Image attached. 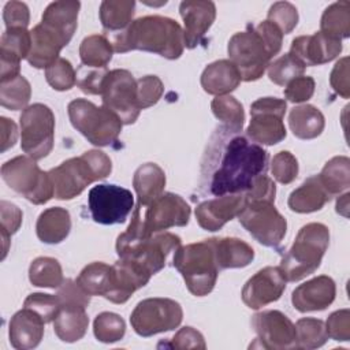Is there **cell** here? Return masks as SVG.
Listing matches in <instances>:
<instances>
[{"label": "cell", "instance_id": "obj_44", "mask_svg": "<svg viewBox=\"0 0 350 350\" xmlns=\"http://www.w3.org/2000/svg\"><path fill=\"white\" fill-rule=\"evenodd\" d=\"M305 68L306 67L291 53H284L283 56L278 57L275 62L269 63L267 71H268V78L273 83L279 86H286L290 81L304 75Z\"/></svg>", "mask_w": 350, "mask_h": 350}, {"label": "cell", "instance_id": "obj_47", "mask_svg": "<svg viewBox=\"0 0 350 350\" xmlns=\"http://www.w3.org/2000/svg\"><path fill=\"white\" fill-rule=\"evenodd\" d=\"M267 21L273 23L284 36L295 29L298 23V11L295 5L288 1H278L271 5Z\"/></svg>", "mask_w": 350, "mask_h": 350}, {"label": "cell", "instance_id": "obj_46", "mask_svg": "<svg viewBox=\"0 0 350 350\" xmlns=\"http://www.w3.org/2000/svg\"><path fill=\"white\" fill-rule=\"evenodd\" d=\"M22 211L8 201L0 202V221H1V241H3V256L1 258H5V254L8 252V242L11 235H14L21 224H22Z\"/></svg>", "mask_w": 350, "mask_h": 350}, {"label": "cell", "instance_id": "obj_56", "mask_svg": "<svg viewBox=\"0 0 350 350\" xmlns=\"http://www.w3.org/2000/svg\"><path fill=\"white\" fill-rule=\"evenodd\" d=\"M331 88L343 98L350 96V83H349V57H342L334 66L329 75Z\"/></svg>", "mask_w": 350, "mask_h": 350}, {"label": "cell", "instance_id": "obj_39", "mask_svg": "<svg viewBox=\"0 0 350 350\" xmlns=\"http://www.w3.org/2000/svg\"><path fill=\"white\" fill-rule=\"evenodd\" d=\"M211 108L213 115L223 123L221 126L234 134H239L242 131L245 123V112L242 104L232 96H216Z\"/></svg>", "mask_w": 350, "mask_h": 350}, {"label": "cell", "instance_id": "obj_33", "mask_svg": "<svg viewBox=\"0 0 350 350\" xmlns=\"http://www.w3.org/2000/svg\"><path fill=\"white\" fill-rule=\"evenodd\" d=\"M135 11L133 0H104L100 4V22L105 37L123 33L131 23Z\"/></svg>", "mask_w": 350, "mask_h": 350}, {"label": "cell", "instance_id": "obj_24", "mask_svg": "<svg viewBox=\"0 0 350 350\" xmlns=\"http://www.w3.org/2000/svg\"><path fill=\"white\" fill-rule=\"evenodd\" d=\"M45 324L46 323L36 312L23 306L10 320L8 336L11 346L18 350L37 347L44 338Z\"/></svg>", "mask_w": 350, "mask_h": 350}, {"label": "cell", "instance_id": "obj_51", "mask_svg": "<svg viewBox=\"0 0 350 350\" xmlns=\"http://www.w3.org/2000/svg\"><path fill=\"white\" fill-rule=\"evenodd\" d=\"M108 72L107 68H94L81 64L77 70V85L86 94H101Z\"/></svg>", "mask_w": 350, "mask_h": 350}, {"label": "cell", "instance_id": "obj_45", "mask_svg": "<svg viewBox=\"0 0 350 350\" xmlns=\"http://www.w3.org/2000/svg\"><path fill=\"white\" fill-rule=\"evenodd\" d=\"M45 79L52 89L64 92L70 90L77 83V72L67 59L59 57L55 63L45 68Z\"/></svg>", "mask_w": 350, "mask_h": 350}, {"label": "cell", "instance_id": "obj_3", "mask_svg": "<svg viewBox=\"0 0 350 350\" xmlns=\"http://www.w3.org/2000/svg\"><path fill=\"white\" fill-rule=\"evenodd\" d=\"M180 242V238L172 232L145 235L139 208H134L127 230L118 237L116 253L119 258L133 260L154 275L164 268L168 254L176 250Z\"/></svg>", "mask_w": 350, "mask_h": 350}, {"label": "cell", "instance_id": "obj_31", "mask_svg": "<svg viewBox=\"0 0 350 350\" xmlns=\"http://www.w3.org/2000/svg\"><path fill=\"white\" fill-rule=\"evenodd\" d=\"M71 230L70 212L62 206H52L40 213L36 232L41 242L55 245L64 241Z\"/></svg>", "mask_w": 350, "mask_h": 350}, {"label": "cell", "instance_id": "obj_2", "mask_svg": "<svg viewBox=\"0 0 350 350\" xmlns=\"http://www.w3.org/2000/svg\"><path fill=\"white\" fill-rule=\"evenodd\" d=\"M115 52L145 51L165 59L180 57L185 49V36L180 25L167 16L148 15L133 21L120 34L107 37Z\"/></svg>", "mask_w": 350, "mask_h": 350}, {"label": "cell", "instance_id": "obj_54", "mask_svg": "<svg viewBox=\"0 0 350 350\" xmlns=\"http://www.w3.org/2000/svg\"><path fill=\"white\" fill-rule=\"evenodd\" d=\"M276 196V186L275 182L264 175H260L254 179L252 187L245 191L246 201H271L275 202Z\"/></svg>", "mask_w": 350, "mask_h": 350}, {"label": "cell", "instance_id": "obj_1", "mask_svg": "<svg viewBox=\"0 0 350 350\" xmlns=\"http://www.w3.org/2000/svg\"><path fill=\"white\" fill-rule=\"evenodd\" d=\"M267 170L268 152L262 146L220 126L204 156L201 186L216 197L245 193Z\"/></svg>", "mask_w": 350, "mask_h": 350}, {"label": "cell", "instance_id": "obj_35", "mask_svg": "<svg viewBox=\"0 0 350 350\" xmlns=\"http://www.w3.org/2000/svg\"><path fill=\"white\" fill-rule=\"evenodd\" d=\"M75 282L90 297L101 295L107 299L113 284V267L101 261L90 262L79 272Z\"/></svg>", "mask_w": 350, "mask_h": 350}, {"label": "cell", "instance_id": "obj_59", "mask_svg": "<svg viewBox=\"0 0 350 350\" xmlns=\"http://www.w3.org/2000/svg\"><path fill=\"white\" fill-rule=\"evenodd\" d=\"M0 126H1V152H5L7 149L12 148L16 142L18 127L11 119L4 116L0 118Z\"/></svg>", "mask_w": 350, "mask_h": 350}, {"label": "cell", "instance_id": "obj_29", "mask_svg": "<svg viewBox=\"0 0 350 350\" xmlns=\"http://www.w3.org/2000/svg\"><path fill=\"white\" fill-rule=\"evenodd\" d=\"M215 250V257L219 269L243 268L254 258L253 247L239 238L223 237L209 238Z\"/></svg>", "mask_w": 350, "mask_h": 350}, {"label": "cell", "instance_id": "obj_57", "mask_svg": "<svg viewBox=\"0 0 350 350\" xmlns=\"http://www.w3.org/2000/svg\"><path fill=\"white\" fill-rule=\"evenodd\" d=\"M171 347L174 349H201L204 350L206 347L205 339L202 334L193 327H183L180 328L175 336L171 339Z\"/></svg>", "mask_w": 350, "mask_h": 350}, {"label": "cell", "instance_id": "obj_58", "mask_svg": "<svg viewBox=\"0 0 350 350\" xmlns=\"http://www.w3.org/2000/svg\"><path fill=\"white\" fill-rule=\"evenodd\" d=\"M257 33L261 36V38L264 40L265 45L268 46L269 52L272 56L278 55L282 49V42H283V33L269 21H264L261 23H258L256 27Z\"/></svg>", "mask_w": 350, "mask_h": 350}, {"label": "cell", "instance_id": "obj_20", "mask_svg": "<svg viewBox=\"0 0 350 350\" xmlns=\"http://www.w3.org/2000/svg\"><path fill=\"white\" fill-rule=\"evenodd\" d=\"M31 48V34L26 27H10L0 38V82L21 75V60L27 59Z\"/></svg>", "mask_w": 350, "mask_h": 350}, {"label": "cell", "instance_id": "obj_14", "mask_svg": "<svg viewBox=\"0 0 350 350\" xmlns=\"http://www.w3.org/2000/svg\"><path fill=\"white\" fill-rule=\"evenodd\" d=\"M103 105L112 111L123 124H133L139 116L141 108L137 96V81L123 68L107 74L103 85Z\"/></svg>", "mask_w": 350, "mask_h": 350}, {"label": "cell", "instance_id": "obj_43", "mask_svg": "<svg viewBox=\"0 0 350 350\" xmlns=\"http://www.w3.org/2000/svg\"><path fill=\"white\" fill-rule=\"evenodd\" d=\"M93 334L98 342L115 343L126 334L124 320L112 312H103L93 321Z\"/></svg>", "mask_w": 350, "mask_h": 350}, {"label": "cell", "instance_id": "obj_36", "mask_svg": "<svg viewBox=\"0 0 350 350\" xmlns=\"http://www.w3.org/2000/svg\"><path fill=\"white\" fill-rule=\"evenodd\" d=\"M325 191L332 197L350 186V160L346 156H335L328 160L317 175Z\"/></svg>", "mask_w": 350, "mask_h": 350}, {"label": "cell", "instance_id": "obj_18", "mask_svg": "<svg viewBox=\"0 0 350 350\" xmlns=\"http://www.w3.org/2000/svg\"><path fill=\"white\" fill-rule=\"evenodd\" d=\"M286 278L279 267H265L254 273L242 288V301L250 309H260L278 301L286 290Z\"/></svg>", "mask_w": 350, "mask_h": 350}, {"label": "cell", "instance_id": "obj_5", "mask_svg": "<svg viewBox=\"0 0 350 350\" xmlns=\"http://www.w3.org/2000/svg\"><path fill=\"white\" fill-rule=\"evenodd\" d=\"M328 245L329 230L325 224L309 223L301 227L279 265L286 280L298 282L312 275L320 267Z\"/></svg>", "mask_w": 350, "mask_h": 350}, {"label": "cell", "instance_id": "obj_9", "mask_svg": "<svg viewBox=\"0 0 350 350\" xmlns=\"http://www.w3.org/2000/svg\"><path fill=\"white\" fill-rule=\"evenodd\" d=\"M227 52L245 82L260 79L273 57L261 36L250 25L245 31H238L230 38Z\"/></svg>", "mask_w": 350, "mask_h": 350}, {"label": "cell", "instance_id": "obj_28", "mask_svg": "<svg viewBox=\"0 0 350 350\" xmlns=\"http://www.w3.org/2000/svg\"><path fill=\"white\" fill-rule=\"evenodd\" d=\"M89 325L86 306L79 304H62L53 320V331L63 342L72 343L82 339Z\"/></svg>", "mask_w": 350, "mask_h": 350}, {"label": "cell", "instance_id": "obj_53", "mask_svg": "<svg viewBox=\"0 0 350 350\" xmlns=\"http://www.w3.org/2000/svg\"><path fill=\"white\" fill-rule=\"evenodd\" d=\"M314 79L309 75H301L290 81L284 88V97L291 103H304L312 98L314 93Z\"/></svg>", "mask_w": 350, "mask_h": 350}, {"label": "cell", "instance_id": "obj_11", "mask_svg": "<svg viewBox=\"0 0 350 350\" xmlns=\"http://www.w3.org/2000/svg\"><path fill=\"white\" fill-rule=\"evenodd\" d=\"M238 220L258 243L267 247L278 249L287 231L286 219L271 201H246Z\"/></svg>", "mask_w": 350, "mask_h": 350}, {"label": "cell", "instance_id": "obj_38", "mask_svg": "<svg viewBox=\"0 0 350 350\" xmlns=\"http://www.w3.org/2000/svg\"><path fill=\"white\" fill-rule=\"evenodd\" d=\"M113 52L115 51L111 41L103 34L88 36L79 45L81 63L88 67L107 68Z\"/></svg>", "mask_w": 350, "mask_h": 350}, {"label": "cell", "instance_id": "obj_19", "mask_svg": "<svg viewBox=\"0 0 350 350\" xmlns=\"http://www.w3.org/2000/svg\"><path fill=\"white\" fill-rule=\"evenodd\" d=\"M245 205V193L219 196L198 204L196 208V219L201 228L213 232L220 230L227 221L238 217Z\"/></svg>", "mask_w": 350, "mask_h": 350}, {"label": "cell", "instance_id": "obj_27", "mask_svg": "<svg viewBox=\"0 0 350 350\" xmlns=\"http://www.w3.org/2000/svg\"><path fill=\"white\" fill-rule=\"evenodd\" d=\"M241 74L227 59L208 64L201 74V86L208 94L226 96L241 83Z\"/></svg>", "mask_w": 350, "mask_h": 350}, {"label": "cell", "instance_id": "obj_7", "mask_svg": "<svg viewBox=\"0 0 350 350\" xmlns=\"http://www.w3.org/2000/svg\"><path fill=\"white\" fill-rule=\"evenodd\" d=\"M72 127L90 144L108 146L118 141L122 131V120L108 108L97 107L86 98H75L67 107Z\"/></svg>", "mask_w": 350, "mask_h": 350}, {"label": "cell", "instance_id": "obj_32", "mask_svg": "<svg viewBox=\"0 0 350 350\" xmlns=\"http://www.w3.org/2000/svg\"><path fill=\"white\" fill-rule=\"evenodd\" d=\"M331 196L325 191L319 180V176L308 178L299 187L291 191L288 197V208L297 213H312L320 211L328 201Z\"/></svg>", "mask_w": 350, "mask_h": 350}, {"label": "cell", "instance_id": "obj_21", "mask_svg": "<svg viewBox=\"0 0 350 350\" xmlns=\"http://www.w3.org/2000/svg\"><path fill=\"white\" fill-rule=\"evenodd\" d=\"M342 52V41L323 34L321 31L299 36L293 40L290 52L305 67L320 66L334 60Z\"/></svg>", "mask_w": 350, "mask_h": 350}, {"label": "cell", "instance_id": "obj_42", "mask_svg": "<svg viewBox=\"0 0 350 350\" xmlns=\"http://www.w3.org/2000/svg\"><path fill=\"white\" fill-rule=\"evenodd\" d=\"M298 349H317L328 340L325 323L314 317H302L295 324Z\"/></svg>", "mask_w": 350, "mask_h": 350}, {"label": "cell", "instance_id": "obj_26", "mask_svg": "<svg viewBox=\"0 0 350 350\" xmlns=\"http://www.w3.org/2000/svg\"><path fill=\"white\" fill-rule=\"evenodd\" d=\"M81 3L75 0H60L48 4L41 23L57 33L68 44L77 30Z\"/></svg>", "mask_w": 350, "mask_h": 350}, {"label": "cell", "instance_id": "obj_55", "mask_svg": "<svg viewBox=\"0 0 350 350\" xmlns=\"http://www.w3.org/2000/svg\"><path fill=\"white\" fill-rule=\"evenodd\" d=\"M5 27H27L30 22L29 7L22 1H8L3 10Z\"/></svg>", "mask_w": 350, "mask_h": 350}, {"label": "cell", "instance_id": "obj_60", "mask_svg": "<svg viewBox=\"0 0 350 350\" xmlns=\"http://www.w3.org/2000/svg\"><path fill=\"white\" fill-rule=\"evenodd\" d=\"M349 197L350 193H345L343 196H340L336 201V212L345 217H347V211H349Z\"/></svg>", "mask_w": 350, "mask_h": 350}, {"label": "cell", "instance_id": "obj_4", "mask_svg": "<svg viewBox=\"0 0 350 350\" xmlns=\"http://www.w3.org/2000/svg\"><path fill=\"white\" fill-rule=\"evenodd\" d=\"M111 171V159L104 152L93 149L63 161L48 172L53 183L55 198L72 200L90 183L105 179Z\"/></svg>", "mask_w": 350, "mask_h": 350}, {"label": "cell", "instance_id": "obj_10", "mask_svg": "<svg viewBox=\"0 0 350 350\" xmlns=\"http://www.w3.org/2000/svg\"><path fill=\"white\" fill-rule=\"evenodd\" d=\"M21 146L33 160L46 157L55 141V115L52 109L41 103L25 108L19 118Z\"/></svg>", "mask_w": 350, "mask_h": 350}, {"label": "cell", "instance_id": "obj_34", "mask_svg": "<svg viewBox=\"0 0 350 350\" xmlns=\"http://www.w3.org/2000/svg\"><path fill=\"white\" fill-rule=\"evenodd\" d=\"M288 126L299 139H313L319 137L325 126L324 115L310 104L294 107L288 113Z\"/></svg>", "mask_w": 350, "mask_h": 350}, {"label": "cell", "instance_id": "obj_37", "mask_svg": "<svg viewBox=\"0 0 350 350\" xmlns=\"http://www.w3.org/2000/svg\"><path fill=\"white\" fill-rule=\"evenodd\" d=\"M320 31L340 41L347 38L350 36V3L342 0L328 5L321 16Z\"/></svg>", "mask_w": 350, "mask_h": 350}, {"label": "cell", "instance_id": "obj_40", "mask_svg": "<svg viewBox=\"0 0 350 350\" xmlns=\"http://www.w3.org/2000/svg\"><path fill=\"white\" fill-rule=\"evenodd\" d=\"M29 280L37 287L59 288L64 282L60 262L53 257H37L29 267Z\"/></svg>", "mask_w": 350, "mask_h": 350}, {"label": "cell", "instance_id": "obj_49", "mask_svg": "<svg viewBox=\"0 0 350 350\" xmlns=\"http://www.w3.org/2000/svg\"><path fill=\"white\" fill-rule=\"evenodd\" d=\"M271 172L279 183H291L298 175V161L295 156L288 150L276 153L271 160Z\"/></svg>", "mask_w": 350, "mask_h": 350}, {"label": "cell", "instance_id": "obj_6", "mask_svg": "<svg viewBox=\"0 0 350 350\" xmlns=\"http://www.w3.org/2000/svg\"><path fill=\"white\" fill-rule=\"evenodd\" d=\"M172 264L193 295L204 297L213 290L220 269L211 239L179 246L175 250Z\"/></svg>", "mask_w": 350, "mask_h": 350}, {"label": "cell", "instance_id": "obj_50", "mask_svg": "<svg viewBox=\"0 0 350 350\" xmlns=\"http://www.w3.org/2000/svg\"><path fill=\"white\" fill-rule=\"evenodd\" d=\"M164 85L156 75H145L137 79V96L141 109L154 105L163 96Z\"/></svg>", "mask_w": 350, "mask_h": 350}, {"label": "cell", "instance_id": "obj_8", "mask_svg": "<svg viewBox=\"0 0 350 350\" xmlns=\"http://www.w3.org/2000/svg\"><path fill=\"white\" fill-rule=\"evenodd\" d=\"M1 178L31 204L42 205L55 197L49 172L42 171L29 156H16L5 161L1 165Z\"/></svg>", "mask_w": 350, "mask_h": 350}, {"label": "cell", "instance_id": "obj_15", "mask_svg": "<svg viewBox=\"0 0 350 350\" xmlns=\"http://www.w3.org/2000/svg\"><path fill=\"white\" fill-rule=\"evenodd\" d=\"M90 215L96 223L111 226L124 223L134 208V197L129 189L116 185H97L88 196Z\"/></svg>", "mask_w": 350, "mask_h": 350}, {"label": "cell", "instance_id": "obj_30", "mask_svg": "<svg viewBox=\"0 0 350 350\" xmlns=\"http://www.w3.org/2000/svg\"><path fill=\"white\" fill-rule=\"evenodd\" d=\"M133 186L138 198L137 205L148 206L163 194L165 187V174L156 163H145L135 170Z\"/></svg>", "mask_w": 350, "mask_h": 350}, {"label": "cell", "instance_id": "obj_17", "mask_svg": "<svg viewBox=\"0 0 350 350\" xmlns=\"http://www.w3.org/2000/svg\"><path fill=\"white\" fill-rule=\"evenodd\" d=\"M190 215V205L179 194L163 193L146 208L142 220L145 235L149 237L171 227H183L189 223Z\"/></svg>", "mask_w": 350, "mask_h": 350}, {"label": "cell", "instance_id": "obj_13", "mask_svg": "<svg viewBox=\"0 0 350 350\" xmlns=\"http://www.w3.org/2000/svg\"><path fill=\"white\" fill-rule=\"evenodd\" d=\"M287 109L286 100L276 97H261L250 105V123L246 135L258 145H276L286 135L283 118Z\"/></svg>", "mask_w": 350, "mask_h": 350}, {"label": "cell", "instance_id": "obj_23", "mask_svg": "<svg viewBox=\"0 0 350 350\" xmlns=\"http://www.w3.org/2000/svg\"><path fill=\"white\" fill-rule=\"evenodd\" d=\"M336 286L327 275L316 276L299 284L291 294L293 306L301 312H317L327 309L335 299Z\"/></svg>", "mask_w": 350, "mask_h": 350}, {"label": "cell", "instance_id": "obj_25", "mask_svg": "<svg viewBox=\"0 0 350 350\" xmlns=\"http://www.w3.org/2000/svg\"><path fill=\"white\" fill-rule=\"evenodd\" d=\"M31 48L27 62L34 68H48L59 59L60 51L67 45L64 40L48 26L38 23L30 31Z\"/></svg>", "mask_w": 350, "mask_h": 350}, {"label": "cell", "instance_id": "obj_22", "mask_svg": "<svg viewBox=\"0 0 350 350\" xmlns=\"http://www.w3.org/2000/svg\"><path fill=\"white\" fill-rule=\"evenodd\" d=\"M179 14L185 23V46L193 49L215 22L216 5L211 0H186L180 3Z\"/></svg>", "mask_w": 350, "mask_h": 350}, {"label": "cell", "instance_id": "obj_52", "mask_svg": "<svg viewBox=\"0 0 350 350\" xmlns=\"http://www.w3.org/2000/svg\"><path fill=\"white\" fill-rule=\"evenodd\" d=\"M328 338L338 342H347L350 339V310L340 309L331 313L325 321Z\"/></svg>", "mask_w": 350, "mask_h": 350}, {"label": "cell", "instance_id": "obj_48", "mask_svg": "<svg viewBox=\"0 0 350 350\" xmlns=\"http://www.w3.org/2000/svg\"><path fill=\"white\" fill-rule=\"evenodd\" d=\"M23 306L36 312L45 323H51L55 320L60 309V302L56 294L51 295L44 293H33L25 299Z\"/></svg>", "mask_w": 350, "mask_h": 350}, {"label": "cell", "instance_id": "obj_16", "mask_svg": "<svg viewBox=\"0 0 350 350\" xmlns=\"http://www.w3.org/2000/svg\"><path fill=\"white\" fill-rule=\"evenodd\" d=\"M252 327L257 334L256 342L250 347H262L271 350L298 349L295 324L279 310L258 312L252 317Z\"/></svg>", "mask_w": 350, "mask_h": 350}, {"label": "cell", "instance_id": "obj_12", "mask_svg": "<svg viewBox=\"0 0 350 350\" xmlns=\"http://www.w3.org/2000/svg\"><path fill=\"white\" fill-rule=\"evenodd\" d=\"M183 310L179 302L170 298H146L137 304L130 316L135 334L148 338L180 325Z\"/></svg>", "mask_w": 350, "mask_h": 350}, {"label": "cell", "instance_id": "obj_41", "mask_svg": "<svg viewBox=\"0 0 350 350\" xmlns=\"http://www.w3.org/2000/svg\"><path fill=\"white\" fill-rule=\"evenodd\" d=\"M31 97V88L23 75L0 82V104L11 111L27 108Z\"/></svg>", "mask_w": 350, "mask_h": 350}]
</instances>
